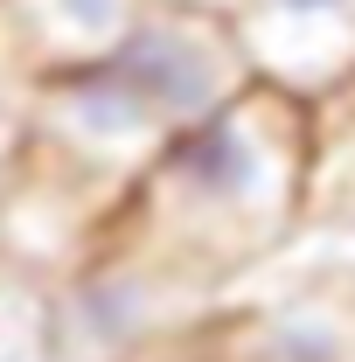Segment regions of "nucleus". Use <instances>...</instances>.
I'll return each instance as SVG.
<instances>
[{
	"mask_svg": "<svg viewBox=\"0 0 355 362\" xmlns=\"http://www.w3.org/2000/svg\"><path fill=\"white\" fill-rule=\"evenodd\" d=\"M237 362H355V293L313 272L237 320Z\"/></svg>",
	"mask_w": 355,
	"mask_h": 362,
	"instance_id": "nucleus-6",
	"label": "nucleus"
},
{
	"mask_svg": "<svg viewBox=\"0 0 355 362\" xmlns=\"http://www.w3.org/2000/svg\"><path fill=\"white\" fill-rule=\"evenodd\" d=\"M153 0H0V77L49 84L105 63Z\"/></svg>",
	"mask_w": 355,
	"mask_h": 362,
	"instance_id": "nucleus-5",
	"label": "nucleus"
},
{
	"mask_svg": "<svg viewBox=\"0 0 355 362\" xmlns=\"http://www.w3.org/2000/svg\"><path fill=\"white\" fill-rule=\"evenodd\" d=\"M105 63L119 70V84L146 105V119L168 139L251 90V63H244V49H237L230 14L146 7L133 21V35L112 49Z\"/></svg>",
	"mask_w": 355,
	"mask_h": 362,
	"instance_id": "nucleus-3",
	"label": "nucleus"
},
{
	"mask_svg": "<svg viewBox=\"0 0 355 362\" xmlns=\"http://www.w3.org/2000/svg\"><path fill=\"white\" fill-rule=\"evenodd\" d=\"M0 362H63L49 334V279L0 265Z\"/></svg>",
	"mask_w": 355,
	"mask_h": 362,
	"instance_id": "nucleus-8",
	"label": "nucleus"
},
{
	"mask_svg": "<svg viewBox=\"0 0 355 362\" xmlns=\"http://www.w3.org/2000/svg\"><path fill=\"white\" fill-rule=\"evenodd\" d=\"M313 112V175H307V230L327 251V279L355 293V84L307 105Z\"/></svg>",
	"mask_w": 355,
	"mask_h": 362,
	"instance_id": "nucleus-7",
	"label": "nucleus"
},
{
	"mask_svg": "<svg viewBox=\"0 0 355 362\" xmlns=\"http://www.w3.org/2000/svg\"><path fill=\"white\" fill-rule=\"evenodd\" d=\"M307 175L313 112L300 98L251 84L153 153L112 237L216 293L223 279L279 258L307 230Z\"/></svg>",
	"mask_w": 355,
	"mask_h": 362,
	"instance_id": "nucleus-1",
	"label": "nucleus"
},
{
	"mask_svg": "<svg viewBox=\"0 0 355 362\" xmlns=\"http://www.w3.org/2000/svg\"><path fill=\"white\" fill-rule=\"evenodd\" d=\"M28 105H35V90L0 77V195L14 188L21 160H28Z\"/></svg>",
	"mask_w": 355,
	"mask_h": 362,
	"instance_id": "nucleus-9",
	"label": "nucleus"
},
{
	"mask_svg": "<svg viewBox=\"0 0 355 362\" xmlns=\"http://www.w3.org/2000/svg\"><path fill=\"white\" fill-rule=\"evenodd\" d=\"M153 7H188V14H237V0H153Z\"/></svg>",
	"mask_w": 355,
	"mask_h": 362,
	"instance_id": "nucleus-10",
	"label": "nucleus"
},
{
	"mask_svg": "<svg viewBox=\"0 0 355 362\" xmlns=\"http://www.w3.org/2000/svg\"><path fill=\"white\" fill-rule=\"evenodd\" d=\"M209 286L146 258L126 237H105L84 265L49 279V334L63 362H153L188 334Z\"/></svg>",
	"mask_w": 355,
	"mask_h": 362,
	"instance_id": "nucleus-2",
	"label": "nucleus"
},
{
	"mask_svg": "<svg viewBox=\"0 0 355 362\" xmlns=\"http://www.w3.org/2000/svg\"><path fill=\"white\" fill-rule=\"evenodd\" d=\"M251 84L320 105L355 84V0H237L230 14Z\"/></svg>",
	"mask_w": 355,
	"mask_h": 362,
	"instance_id": "nucleus-4",
	"label": "nucleus"
}]
</instances>
